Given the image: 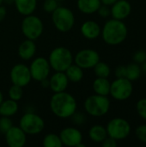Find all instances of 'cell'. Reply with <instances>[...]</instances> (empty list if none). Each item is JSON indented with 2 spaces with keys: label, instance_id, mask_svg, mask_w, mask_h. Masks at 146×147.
Segmentation results:
<instances>
[{
  "label": "cell",
  "instance_id": "d590c367",
  "mask_svg": "<svg viewBox=\"0 0 146 147\" xmlns=\"http://www.w3.org/2000/svg\"><path fill=\"white\" fill-rule=\"evenodd\" d=\"M115 77L116 78H126V67L125 65H119L115 69Z\"/></svg>",
  "mask_w": 146,
  "mask_h": 147
},
{
  "label": "cell",
  "instance_id": "f546056e",
  "mask_svg": "<svg viewBox=\"0 0 146 147\" xmlns=\"http://www.w3.org/2000/svg\"><path fill=\"white\" fill-rule=\"evenodd\" d=\"M136 110L139 115L146 121V98H142L138 101L136 104Z\"/></svg>",
  "mask_w": 146,
  "mask_h": 147
},
{
  "label": "cell",
  "instance_id": "8fae6325",
  "mask_svg": "<svg viewBox=\"0 0 146 147\" xmlns=\"http://www.w3.org/2000/svg\"><path fill=\"white\" fill-rule=\"evenodd\" d=\"M29 67L32 79L40 82L49 77L51 66L48 59L44 57H37L33 59Z\"/></svg>",
  "mask_w": 146,
  "mask_h": 147
},
{
  "label": "cell",
  "instance_id": "ba28073f",
  "mask_svg": "<svg viewBox=\"0 0 146 147\" xmlns=\"http://www.w3.org/2000/svg\"><path fill=\"white\" fill-rule=\"evenodd\" d=\"M108 136L118 140L126 139L132 131L130 123L124 118L116 117L108 121L106 127Z\"/></svg>",
  "mask_w": 146,
  "mask_h": 147
},
{
  "label": "cell",
  "instance_id": "30bf717a",
  "mask_svg": "<svg viewBox=\"0 0 146 147\" xmlns=\"http://www.w3.org/2000/svg\"><path fill=\"white\" fill-rule=\"evenodd\" d=\"M100 61V54L94 49H82L73 57L74 64L82 69L93 68Z\"/></svg>",
  "mask_w": 146,
  "mask_h": 147
},
{
  "label": "cell",
  "instance_id": "6da1fadb",
  "mask_svg": "<svg viewBox=\"0 0 146 147\" xmlns=\"http://www.w3.org/2000/svg\"><path fill=\"white\" fill-rule=\"evenodd\" d=\"M50 109L58 118L67 119L77 111V102L75 97L65 90L56 92L50 99Z\"/></svg>",
  "mask_w": 146,
  "mask_h": 147
},
{
  "label": "cell",
  "instance_id": "9c48e42d",
  "mask_svg": "<svg viewBox=\"0 0 146 147\" xmlns=\"http://www.w3.org/2000/svg\"><path fill=\"white\" fill-rule=\"evenodd\" d=\"M133 92V82L126 78H116L111 83L109 95L116 101H126L129 99Z\"/></svg>",
  "mask_w": 146,
  "mask_h": 147
},
{
  "label": "cell",
  "instance_id": "8992f818",
  "mask_svg": "<svg viewBox=\"0 0 146 147\" xmlns=\"http://www.w3.org/2000/svg\"><path fill=\"white\" fill-rule=\"evenodd\" d=\"M19 127L27 135H37L45 128V121L39 115L28 112L19 121Z\"/></svg>",
  "mask_w": 146,
  "mask_h": 147
},
{
  "label": "cell",
  "instance_id": "7402d4cb",
  "mask_svg": "<svg viewBox=\"0 0 146 147\" xmlns=\"http://www.w3.org/2000/svg\"><path fill=\"white\" fill-rule=\"evenodd\" d=\"M18 109L19 107L16 101H14L10 98L8 100H3L0 104V115L11 117L18 112Z\"/></svg>",
  "mask_w": 146,
  "mask_h": 147
},
{
  "label": "cell",
  "instance_id": "f6af8a7d",
  "mask_svg": "<svg viewBox=\"0 0 146 147\" xmlns=\"http://www.w3.org/2000/svg\"><path fill=\"white\" fill-rule=\"evenodd\" d=\"M58 2H60V1H64V0H57Z\"/></svg>",
  "mask_w": 146,
  "mask_h": 147
},
{
  "label": "cell",
  "instance_id": "e0dca14e",
  "mask_svg": "<svg viewBox=\"0 0 146 147\" xmlns=\"http://www.w3.org/2000/svg\"><path fill=\"white\" fill-rule=\"evenodd\" d=\"M80 32L84 38L88 40H95L101 35L102 28L96 22L89 20L81 25Z\"/></svg>",
  "mask_w": 146,
  "mask_h": 147
},
{
  "label": "cell",
  "instance_id": "52a82bcc",
  "mask_svg": "<svg viewBox=\"0 0 146 147\" xmlns=\"http://www.w3.org/2000/svg\"><path fill=\"white\" fill-rule=\"evenodd\" d=\"M23 35L29 40H37L43 33L44 25L41 19L33 14L26 16L21 25Z\"/></svg>",
  "mask_w": 146,
  "mask_h": 147
},
{
  "label": "cell",
  "instance_id": "ee69618b",
  "mask_svg": "<svg viewBox=\"0 0 146 147\" xmlns=\"http://www.w3.org/2000/svg\"><path fill=\"white\" fill-rule=\"evenodd\" d=\"M3 3V0H0V5H2Z\"/></svg>",
  "mask_w": 146,
  "mask_h": 147
},
{
  "label": "cell",
  "instance_id": "ab89813d",
  "mask_svg": "<svg viewBox=\"0 0 146 147\" xmlns=\"http://www.w3.org/2000/svg\"><path fill=\"white\" fill-rule=\"evenodd\" d=\"M40 83L41 84V86L43 88H49V79H48V78H46V79H43Z\"/></svg>",
  "mask_w": 146,
  "mask_h": 147
},
{
  "label": "cell",
  "instance_id": "60d3db41",
  "mask_svg": "<svg viewBox=\"0 0 146 147\" xmlns=\"http://www.w3.org/2000/svg\"><path fill=\"white\" fill-rule=\"evenodd\" d=\"M141 69H142V71H144L145 73H146V60L145 62H143L142 64H141Z\"/></svg>",
  "mask_w": 146,
  "mask_h": 147
},
{
  "label": "cell",
  "instance_id": "603a6c76",
  "mask_svg": "<svg viewBox=\"0 0 146 147\" xmlns=\"http://www.w3.org/2000/svg\"><path fill=\"white\" fill-rule=\"evenodd\" d=\"M89 137L95 143H102L108 137L107 129L102 125H94L89 130Z\"/></svg>",
  "mask_w": 146,
  "mask_h": 147
},
{
  "label": "cell",
  "instance_id": "277c9868",
  "mask_svg": "<svg viewBox=\"0 0 146 147\" xmlns=\"http://www.w3.org/2000/svg\"><path fill=\"white\" fill-rule=\"evenodd\" d=\"M48 62L51 68L55 71H65V70L73 64V55L68 48L58 47L51 51Z\"/></svg>",
  "mask_w": 146,
  "mask_h": 147
},
{
  "label": "cell",
  "instance_id": "5bb4252c",
  "mask_svg": "<svg viewBox=\"0 0 146 147\" xmlns=\"http://www.w3.org/2000/svg\"><path fill=\"white\" fill-rule=\"evenodd\" d=\"M5 142L9 147H23L27 141V134L18 126H13L4 134Z\"/></svg>",
  "mask_w": 146,
  "mask_h": 147
},
{
  "label": "cell",
  "instance_id": "1f68e13d",
  "mask_svg": "<svg viewBox=\"0 0 146 147\" xmlns=\"http://www.w3.org/2000/svg\"><path fill=\"white\" fill-rule=\"evenodd\" d=\"M58 1L57 0H45L43 3V9L46 13H52L58 7Z\"/></svg>",
  "mask_w": 146,
  "mask_h": 147
},
{
  "label": "cell",
  "instance_id": "83f0119b",
  "mask_svg": "<svg viewBox=\"0 0 146 147\" xmlns=\"http://www.w3.org/2000/svg\"><path fill=\"white\" fill-rule=\"evenodd\" d=\"M8 93H9V97L10 99L18 102L22 99V97L23 96V90H22V87L13 84L9 88Z\"/></svg>",
  "mask_w": 146,
  "mask_h": 147
},
{
  "label": "cell",
  "instance_id": "f1b7e54d",
  "mask_svg": "<svg viewBox=\"0 0 146 147\" xmlns=\"http://www.w3.org/2000/svg\"><path fill=\"white\" fill-rule=\"evenodd\" d=\"M13 127V122L10 117L1 116L0 118V134H5L7 131H9Z\"/></svg>",
  "mask_w": 146,
  "mask_h": 147
},
{
  "label": "cell",
  "instance_id": "484cf974",
  "mask_svg": "<svg viewBox=\"0 0 146 147\" xmlns=\"http://www.w3.org/2000/svg\"><path fill=\"white\" fill-rule=\"evenodd\" d=\"M94 72L96 78H108L110 76L111 73V69L109 65L106 62L99 61L94 67Z\"/></svg>",
  "mask_w": 146,
  "mask_h": 147
},
{
  "label": "cell",
  "instance_id": "ac0fdd59",
  "mask_svg": "<svg viewBox=\"0 0 146 147\" xmlns=\"http://www.w3.org/2000/svg\"><path fill=\"white\" fill-rule=\"evenodd\" d=\"M36 48L34 40L26 39L18 47V56L23 60H30L34 57Z\"/></svg>",
  "mask_w": 146,
  "mask_h": 147
},
{
  "label": "cell",
  "instance_id": "f35d334b",
  "mask_svg": "<svg viewBox=\"0 0 146 147\" xmlns=\"http://www.w3.org/2000/svg\"><path fill=\"white\" fill-rule=\"evenodd\" d=\"M116 1H118V0H101V3H102V4H105V5H108V6H111Z\"/></svg>",
  "mask_w": 146,
  "mask_h": 147
},
{
  "label": "cell",
  "instance_id": "5b68a950",
  "mask_svg": "<svg viewBox=\"0 0 146 147\" xmlns=\"http://www.w3.org/2000/svg\"><path fill=\"white\" fill-rule=\"evenodd\" d=\"M52 21L57 30L66 33L73 28L75 24V16L71 9L59 6L52 13Z\"/></svg>",
  "mask_w": 146,
  "mask_h": 147
},
{
  "label": "cell",
  "instance_id": "44dd1931",
  "mask_svg": "<svg viewBox=\"0 0 146 147\" xmlns=\"http://www.w3.org/2000/svg\"><path fill=\"white\" fill-rule=\"evenodd\" d=\"M110 81L106 78H96L92 84L95 94L101 96H108L110 92Z\"/></svg>",
  "mask_w": 146,
  "mask_h": 147
},
{
  "label": "cell",
  "instance_id": "4fadbf2b",
  "mask_svg": "<svg viewBox=\"0 0 146 147\" xmlns=\"http://www.w3.org/2000/svg\"><path fill=\"white\" fill-rule=\"evenodd\" d=\"M59 137L63 146L69 147H77L83 142V134L77 127H67L63 128L59 133Z\"/></svg>",
  "mask_w": 146,
  "mask_h": 147
},
{
  "label": "cell",
  "instance_id": "b9f144b4",
  "mask_svg": "<svg viewBox=\"0 0 146 147\" xmlns=\"http://www.w3.org/2000/svg\"><path fill=\"white\" fill-rule=\"evenodd\" d=\"M14 2H15V0H3V3L6 4H9V5L14 4Z\"/></svg>",
  "mask_w": 146,
  "mask_h": 147
},
{
  "label": "cell",
  "instance_id": "9a60e30c",
  "mask_svg": "<svg viewBox=\"0 0 146 147\" xmlns=\"http://www.w3.org/2000/svg\"><path fill=\"white\" fill-rule=\"evenodd\" d=\"M111 16L117 20H125L132 12V5L127 0H118L111 5Z\"/></svg>",
  "mask_w": 146,
  "mask_h": 147
},
{
  "label": "cell",
  "instance_id": "d4e9b609",
  "mask_svg": "<svg viewBox=\"0 0 146 147\" xmlns=\"http://www.w3.org/2000/svg\"><path fill=\"white\" fill-rule=\"evenodd\" d=\"M126 78L127 79H129L130 81L133 82V81H137L142 74V69L140 65L133 62L131 64H129L128 65L126 66Z\"/></svg>",
  "mask_w": 146,
  "mask_h": 147
},
{
  "label": "cell",
  "instance_id": "8d00e7d4",
  "mask_svg": "<svg viewBox=\"0 0 146 147\" xmlns=\"http://www.w3.org/2000/svg\"><path fill=\"white\" fill-rule=\"evenodd\" d=\"M102 145L103 147H116L117 146V140L108 136L102 142Z\"/></svg>",
  "mask_w": 146,
  "mask_h": 147
},
{
  "label": "cell",
  "instance_id": "4dcf8cb0",
  "mask_svg": "<svg viewBox=\"0 0 146 147\" xmlns=\"http://www.w3.org/2000/svg\"><path fill=\"white\" fill-rule=\"evenodd\" d=\"M135 134L139 141L146 144V124H142L137 127Z\"/></svg>",
  "mask_w": 146,
  "mask_h": 147
},
{
  "label": "cell",
  "instance_id": "d6a6232c",
  "mask_svg": "<svg viewBox=\"0 0 146 147\" xmlns=\"http://www.w3.org/2000/svg\"><path fill=\"white\" fill-rule=\"evenodd\" d=\"M71 118L72 119V122L75 125H77V126H80V125L83 124L85 122V121H86V117L82 112H77L76 111L71 116Z\"/></svg>",
  "mask_w": 146,
  "mask_h": 147
},
{
  "label": "cell",
  "instance_id": "7bdbcfd3",
  "mask_svg": "<svg viewBox=\"0 0 146 147\" xmlns=\"http://www.w3.org/2000/svg\"><path fill=\"white\" fill-rule=\"evenodd\" d=\"M3 95L2 91L0 90V104L3 102Z\"/></svg>",
  "mask_w": 146,
  "mask_h": 147
},
{
  "label": "cell",
  "instance_id": "74e56055",
  "mask_svg": "<svg viewBox=\"0 0 146 147\" xmlns=\"http://www.w3.org/2000/svg\"><path fill=\"white\" fill-rule=\"evenodd\" d=\"M7 15V9L6 7L3 5H0V22H2Z\"/></svg>",
  "mask_w": 146,
  "mask_h": 147
},
{
  "label": "cell",
  "instance_id": "7c38bea8",
  "mask_svg": "<svg viewBox=\"0 0 146 147\" xmlns=\"http://www.w3.org/2000/svg\"><path fill=\"white\" fill-rule=\"evenodd\" d=\"M9 77L12 84H15L22 88L27 86L32 80L29 67L21 63L15 65L11 68Z\"/></svg>",
  "mask_w": 146,
  "mask_h": 147
},
{
  "label": "cell",
  "instance_id": "cb8c5ba5",
  "mask_svg": "<svg viewBox=\"0 0 146 147\" xmlns=\"http://www.w3.org/2000/svg\"><path fill=\"white\" fill-rule=\"evenodd\" d=\"M69 82L78 83L83 78V69L76 64H71L65 71Z\"/></svg>",
  "mask_w": 146,
  "mask_h": 147
},
{
  "label": "cell",
  "instance_id": "2e32d148",
  "mask_svg": "<svg viewBox=\"0 0 146 147\" xmlns=\"http://www.w3.org/2000/svg\"><path fill=\"white\" fill-rule=\"evenodd\" d=\"M69 84V80L65 71H55L49 78V88L54 93L65 91Z\"/></svg>",
  "mask_w": 146,
  "mask_h": 147
},
{
  "label": "cell",
  "instance_id": "4316f807",
  "mask_svg": "<svg viewBox=\"0 0 146 147\" xmlns=\"http://www.w3.org/2000/svg\"><path fill=\"white\" fill-rule=\"evenodd\" d=\"M42 144L45 147H61L63 146L59 135L52 133L48 134L44 137Z\"/></svg>",
  "mask_w": 146,
  "mask_h": 147
},
{
  "label": "cell",
  "instance_id": "d6986e66",
  "mask_svg": "<svg viewBox=\"0 0 146 147\" xmlns=\"http://www.w3.org/2000/svg\"><path fill=\"white\" fill-rule=\"evenodd\" d=\"M14 4L17 11L26 16L34 12L37 7V0H15Z\"/></svg>",
  "mask_w": 146,
  "mask_h": 147
},
{
  "label": "cell",
  "instance_id": "ffe728a7",
  "mask_svg": "<svg viewBox=\"0 0 146 147\" xmlns=\"http://www.w3.org/2000/svg\"><path fill=\"white\" fill-rule=\"evenodd\" d=\"M101 4V0H77V2L78 9L82 13L87 15L97 12Z\"/></svg>",
  "mask_w": 146,
  "mask_h": 147
},
{
  "label": "cell",
  "instance_id": "3957f363",
  "mask_svg": "<svg viewBox=\"0 0 146 147\" xmlns=\"http://www.w3.org/2000/svg\"><path fill=\"white\" fill-rule=\"evenodd\" d=\"M111 102L107 96L92 95L84 101V109L87 114L93 117L106 115L110 109Z\"/></svg>",
  "mask_w": 146,
  "mask_h": 147
},
{
  "label": "cell",
  "instance_id": "836d02e7",
  "mask_svg": "<svg viewBox=\"0 0 146 147\" xmlns=\"http://www.w3.org/2000/svg\"><path fill=\"white\" fill-rule=\"evenodd\" d=\"M133 62L141 65L143 62H145L146 60V52L145 50H139L137 51L133 56Z\"/></svg>",
  "mask_w": 146,
  "mask_h": 147
},
{
  "label": "cell",
  "instance_id": "e575fe53",
  "mask_svg": "<svg viewBox=\"0 0 146 147\" xmlns=\"http://www.w3.org/2000/svg\"><path fill=\"white\" fill-rule=\"evenodd\" d=\"M97 12H98V14H99V16L101 17L107 18V17L111 16L110 6H108V5H105V4H101V6L99 7Z\"/></svg>",
  "mask_w": 146,
  "mask_h": 147
},
{
  "label": "cell",
  "instance_id": "7a4b0ae2",
  "mask_svg": "<svg viewBox=\"0 0 146 147\" xmlns=\"http://www.w3.org/2000/svg\"><path fill=\"white\" fill-rule=\"evenodd\" d=\"M101 35L104 42L109 46H118L125 41L128 35V28L121 20L110 19L102 28Z\"/></svg>",
  "mask_w": 146,
  "mask_h": 147
}]
</instances>
